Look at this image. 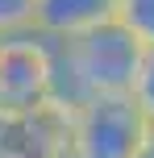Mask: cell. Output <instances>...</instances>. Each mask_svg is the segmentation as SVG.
<instances>
[{"mask_svg": "<svg viewBox=\"0 0 154 158\" xmlns=\"http://www.w3.org/2000/svg\"><path fill=\"white\" fill-rule=\"evenodd\" d=\"M33 21H38V0H0V38L33 29Z\"/></svg>", "mask_w": 154, "mask_h": 158, "instance_id": "52a82bcc", "label": "cell"}, {"mask_svg": "<svg viewBox=\"0 0 154 158\" xmlns=\"http://www.w3.org/2000/svg\"><path fill=\"white\" fill-rule=\"evenodd\" d=\"M71 117L75 108L63 100L8 112L0 133V158H71Z\"/></svg>", "mask_w": 154, "mask_h": 158, "instance_id": "277c9868", "label": "cell"}, {"mask_svg": "<svg viewBox=\"0 0 154 158\" xmlns=\"http://www.w3.org/2000/svg\"><path fill=\"white\" fill-rule=\"evenodd\" d=\"M108 21H117V0H38L33 29L50 38H79Z\"/></svg>", "mask_w": 154, "mask_h": 158, "instance_id": "5b68a950", "label": "cell"}, {"mask_svg": "<svg viewBox=\"0 0 154 158\" xmlns=\"http://www.w3.org/2000/svg\"><path fill=\"white\" fill-rule=\"evenodd\" d=\"M142 50L146 46L121 21L58 38V100L75 108L88 96H133Z\"/></svg>", "mask_w": 154, "mask_h": 158, "instance_id": "6da1fadb", "label": "cell"}, {"mask_svg": "<svg viewBox=\"0 0 154 158\" xmlns=\"http://www.w3.org/2000/svg\"><path fill=\"white\" fill-rule=\"evenodd\" d=\"M4 117H8V112H4V108H0V133H4Z\"/></svg>", "mask_w": 154, "mask_h": 158, "instance_id": "30bf717a", "label": "cell"}, {"mask_svg": "<svg viewBox=\"0 0 154 158\" xmlns=\"http://www.w3.org/2000/svg\"><path fill=\"white\" fill-rule=\"evenodd\" d=\"M133 100L142 104V112L154 121V46L142 50V63H138V79H133Z\"/></svg>", "mask_w": 154, "mask_h": 158, "instance_id": "ba28073f", "label": "cell"}, {"mask_svg": "<svg viewBox=\"0 0 154 158\" xmlns=\"http://www.w3.org/2000/svg\"><path fill=\"white\" fill-rule=\"evenodd\" d=\"M58 100V38L21 29L0 38V108L25 112Z\"/></svg>", "mask_w": 154, "mask_h": 158, "instance_id": "7a4b0ae2", "label": "cell"}, {"mask_svg": "<svg viewBox=\"0 0 154 158\" xmlns=\"http://www.w3.org/2000/svg\"><path fill=\"white\" fill-rule=\"evenodd\" d=\"M146 129L150 117L133 96H88L71 117V158H133Z\"/></svg>", "mask_w": 154, "mask_h": 158, "instance_id": "3957f363", "label": "cell"}, {"mask_svg": "<svg viewBox=\"0 0 154 158\" xmlns=\"http://www.w3.org/2000/svg\"><path fill=\"white\" fill-rule=\"evenodd\" d=\"M133 158H154V146L146 142V146H142V150H138V154H133Z\"/></svg>", "mask_w": 154, "mask_h": 158, "instance_id": "9c48e42d", "label": "cell"}, {"mask_svg": "<svg viewBox=\"0 0 154 158\" xmlns=\"http://www.w3.org/2000/svg\"><path fill=\"white\" fill-rule=\"evenodd\" d=\"M117 21L142 46H154V0H117Z\"/></svg>", "mask_w": 154, "mask_h": 158, "instance_id": "8992f818", "label": "cell"}]
</instances>
